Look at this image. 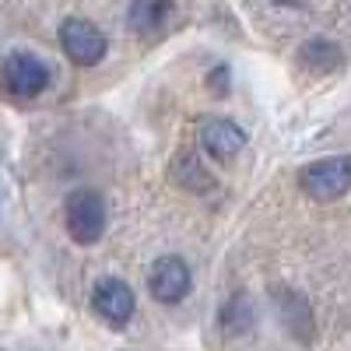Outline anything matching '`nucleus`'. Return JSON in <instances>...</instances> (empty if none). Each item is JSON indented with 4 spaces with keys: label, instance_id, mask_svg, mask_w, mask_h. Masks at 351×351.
I'll return each mask as SVG.
<instances>
[{
    "label": "nucleus",
    "instance_id": "nucleus-1",
    "mask_svg": "<svg viewBox=\"0 0 351 351\" xmlns=\"http://www.w3.org/2000/svg\"><path fill=\"white\" fill-rule=\"evenodd\" d=\"M64 225H67V236L77 246H95L106 232V200L95 190H74L64 200Z\"/></svg>",
    "mask_w": 351,
    "mask_h": 351
},
{
    "label": "nucleus",
    "instance_id": "nucleus-2",
    "mask_svg": "<svg viewBox=\"0 0 351 351\" xmlns=\"http://www.w3.org/2000/svg\"><path fill=\"white\" fill-rule=\"evenodd\" d=\"M299 186L309 200H319V204L344 197L351 190V155H330L306 165L299 172Z\"/></svg>",
    "mask_w": 351,
    "mask_h": 351
},
{
    "label": "nucleus",
    "instance_id": "nucleus-3",
    "mask_svg": "<svg viewBox=\"0 0 351 351\" xmlns=\"http://www.w3.org/2000/svg\"><path fill=\"white\" fill-rule=\"evenodd\" d=\"M0 84L11 99H36L49 84V67L36 53H11L0 67Z\"/></svg>",
    "mask_w": 351,
    "mask_h": 351
},
{
    "label": "nucleus",
    "instance_id": "nucleus-4",
    "mask_svg": "<svg viewBox=\"0 0 351 351\" xmlns=\"http://www.w3.org/2000/svg\"><path fill=\"white\" fill-rule=\"evenodd\" d=\"M60 46L71 56V64H77V67H95L109 49L102 28L84 18H67L60 25Z\"/></svg>",
    "mask_w": 351,
    "mask_h": 351
},
{
    "label": "nucleus",
    "instance_id": "nucleus-5",
    "mask_svg": "<svg viewBox=\"0 0 351 351\" xmlns=\"http://www.w3.org/2000/svg\"><path fill=\"white\" fill-rule=\"evenodd\" d=\"M190 288H193V274L186 267V260L183 256H158L152 263V271H148V291H152V299L172 306V302H183L190 295Z\"/></svg>",
    "mask_w": 351,
    "mask_h": 351
},
{
    "label": "nucleus",
    "instance_id": "nucleus-6",
    "mask_svg": "<svg viewBox=\"0 0 351 351\" xmlns=\"http://www.w3.org/2000/svg\"><path fill=\"white\" fill-rule=\"evenodd\" d=\"M134 291H130V285L127 281H120V278H102L99 285H95V291H92V309L106 319L109 327H127L130 324V316H134Z\"/></svg>",
    "mask_w": 351,
    "mask_h": 351
},
{
    "label": "nucleus",
    "instance_id": "nucleus-7",
    "mask_svg": "<svg viewBox=\"0 0 351 351\" xmlns=\"http://www.w3.org/2000/svg\"><path fill=\"white\" fill-rule=\"evenodd\" d=\"M274 309L278 319L285 324V330L295 337L299 344H309L316 337V319H313V306L302 291L295 288H274Z\"/></svg>",
    "mask_w": 351,
    "mask_h": 351
},
{
    "label": "nucleus",
    "instance_id": "nucleus-8",
    "mask_svg": "<svg viewBox=\"0 0 351 351\" xmlns=\"http://www.w3.org/2000/svg\"><path fill=\"white\" fill-rule=\"evenodd\" d=\"M197 130H200L204 152L218 162H228L232 155H239L246 148V130L239 123H232L228 116H204Z\"/></svg>",
    "mask_w": 351,
    "mask_h": 351
},
{
    "label": "nucleus",
    "instance_id": "nucleus-9",
    "mask_svg": "<svg viewBox=\"0 0 351 351\" xmlns=\"http://www.w3.org/2000/svg\"><path fill=\"white\" fill-rule=\"evenodd\" d=\"M176 4L172 0H130L127 11V25L134 36H155L165 28V21L172 18Z\"/></svg>",
    "mask_w": 351,
    "mask_h": 351
},
{
    "label": "nucleus",
    "instance_id": "nucleus-10",
    "mask_svg": "<svg viewBox=\"0 0 351 351\" xmlns=\"http://www.w3.org/2000/svg\"><path fill=\"white\" fill-rule=\"evenodd\" d=\"M344 64V53L337 43L316 36V39H306L299 46V67L309 71V74H334L337 67Z\"/></svg>",
    "mask_w": 351,
    "mask_h": 351
},
{
    "label": "nucleus",
    "instance_id": "nucleus-11",
    "mask_svg": "<svg viewBox=\"0 0 351 351\" xmlns=\"http://www.w3.org/2000/svg\"><path fill=\"white\" fill-rule=\"evenodd\" d=\"M218 324L228 337H243L253 330L256 324V313H253V299L246 295V291H236V295H228L221 313H218Z\"/></svg>",
    "mask_w": 351,
    "mask_h": 351
},
{
    "label": "nucleus",
    "instance_id": "nucleus-12",
    "mask_svg": "<svg viewBox=\"0 0 351 351\" xmlns=\"http://www.w3.org/2000/svg\"><path fill=\"white\" fill-rule=\"evenodd\" d=\"M172 180L186 186L190 193H211L215 190V176L200 165V158L193 152H180L172 162Z\"/></svg>",
    "mask_w": 351,
    "mask_h": 351
},
{
    "label": "nucleus",
    "instance_id": "nucleus-13",
    "mask_svg": "<svg viewBox=\"0 0 351 351\" xmlns=\"http://www.w3.org/2000/svg\"><path fill=\"white\" fill-rule=\"evenodd\" d=\"M208 84H211V92H215V95H228V88H232V74H228V67L218 64V67L208 74Z\"/></svg>",
    "mask_w": 351,
    "mask_h": 351
},
{
    "label": "nucleus",
    "instance_id": "nucleus-14",
    "mask_svg": "<svg viewBox=\"0 0 351 351\" xmlns=\"http://www.w3.org/2000/svg\"><path fill=\"white\" fill-rule=\"evenodd\" d=\"M274 4H281V8H302L306 0H274Z\"/></svg>",
    "mask_w": 351,
    "mask_h": 351
}]
</instances>
